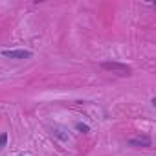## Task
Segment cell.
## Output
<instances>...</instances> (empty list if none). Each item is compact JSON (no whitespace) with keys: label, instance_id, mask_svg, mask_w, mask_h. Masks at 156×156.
I'll use <instances>...</instances> for the list:
<instances>
[{"label":"cell","instance_id":"obj_1","mask_svg":"<svg viewBox=\"0 0 156 156\" xmlns=\"http://www.w3.org/2000/svg\"><path fill=\"white\" fill-rule=\"evenodd\" d=\"M101 68H105V70H108V72H114V73H118V75H130V66H127V64H123V62H101Z\"/></svg>","mask_w":156,"mask_h":156},{"label":"cell","instance_id":"obj_2","mask_svg":"<svg viewBox=\"0 0 156 156\" xmlns=\"http://www.w3.org/2000/svg\"><path fill=\"white\" fill-rule=\"evenodd\" d=\"M33 53L30 50H2V57L6 59H30Z\"/></svg>","mask_w":156,"mask_h":156},{"label":"cell","instance_id":"obj_3","mask_svg":"<svg viewBox=\"0 0 156 156\" xmlns=\"http://www.w3.org/2000/svg\"><path fill=\"white\" fill-rule=\"evenodd\" d=\"M129 145H130V147H143V149H147V147L152 145V141H151L149 136H143V138H130V140H129Z\"/></svg>","mask_w":156,"mask_h":156},{"label":"cell","instance_id":"obj_4","mask_svg":"<svg viewBox=\"0 0 156 156\" xmlns=\"http://www.w3.org/2000/svg\"><path fill=\"white\" fill-rule=\"evenodd\" d=\"M75 129L79 130V132H83V134H88V132H90V127H88L87 123H81V121L75 123Z\"/></svg>","mask_w":156,"mask_h":156},{"label":"cell","instance_id":"obj_5","mask_svg":"<svg viewBox=\"0 0 156 156\" xmlns=\"http://www.w3.org/2000/svg\"><path fill=\"white\" fill-rule=\"evenodd\" d=\"M6 143H8V134L4 132V134H0V147H6Z\"/></svg>","mask_w":156,"mask_h":156}]
</instances>
